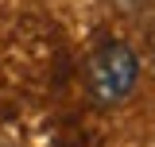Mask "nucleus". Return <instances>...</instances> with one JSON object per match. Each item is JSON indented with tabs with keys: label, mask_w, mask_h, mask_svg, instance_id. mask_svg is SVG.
Masks as SVG:
<instances>
[{
	"label": "nucleus",
	"mask_w": 155,
	"mask_h": 147,
	"mask_svg": "<svg viewBox=\"0 0 155 147\" xmlns=\"http://www.w3.org/2000/svg\"><path fill=\"white\" fill-rule=\"evenodd\" d=\"M140 81V58L128 43L105 39L85 58V89L97 105H120Z\"/></svg>",
	"instance_id": "nucleus-1"
},
{
	"label": "nucleus",
	"mask_w": 155,
	"mask_h": 147,
	"mask_svg": "<svg viewBox=\"0 0 155 147\" xmlns=\"http://www.w3.org/2000/svg\"><path fill=\"white\" fill-rule=\"evenodd\" d=\"M113 4L120 8V12H140V8H143L147 0H113Z\"/></svg>",
	"instance_id": "nucleus-2"
},
{
	"label": "nucleus",
	"mask_w": 155,
	"mask_h": 147,
	"mask_svg": "<svg viewBox=\"0 0 155 147\" xmlns=\"http://www.w3.org/2000/svg\"><path fill=\"white\" fill-rule=\"evenodd\" d=\"M147 58H151V70H155V23H151V31H147Z\"/></svg>",
	"instance_id": "nucleus-3"
}]
</instances>
